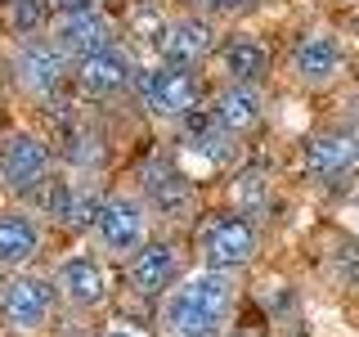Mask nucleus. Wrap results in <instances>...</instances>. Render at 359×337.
I'll return each mask as SVG.
<instances>
[{"label":"nucleus","mask_w":359,"mask_h":337,"mask_svg":"<svg viewBox=\"0 0 359 337\" xmlns=\"http://www.w3.org/2000/svg\"><path fill=\"white\" fill-rule=\"evenodd\" d=\"M144 202L157 220L166 225H194L198 220V189L184 171H162L144 185Z\"/></svg>","instance_id":"obj_19"},{"label":"nucleus","mask_w":359,"mask_h":337,"mask_svg":"<svg viewBox=\"0 0 359 337\" xmlns=\"http://www.w3.org/2000/svg\"><path fill=\"white\" fill-rule=\"evenodd\" d=\"M45 37L63 50L67 63L86 59V54L95 50H108V45H117V22H112L104 9H81V14H54L50 27H45Z\"/></svg>","instance_id":"obj_14"},{"label":"nucleus","mask_w":359,"mask_h":337,"mask_svg":"<svg viewBox=\"0 0 359 337\" xmlns=\"http://www.w3.org/2000/svg\"><path fill=\"white\" fill-rule=\"evenodd\" d=\"M50 176H54V153L36 131H9L0 140V189L9 198L18 202L41 198Z\"/></svg>","instance_id":"obj_7"},{"label":"nucleus","mask_w":359,"mask_h":337,"mask_svg":"<svg viewBox=\"0 0 359 337\" xmlns=\"http://www.w3.org/2000/svg\"><path fill=\"white\" fill-rule=\"evenodd\" d=\"M135 95H140V108L157 121H184L194 117L207 99V86H202L198 67H171V63H153L140 67L135 77Z\"/></svg>","instance_id":"obj_2"},{"label":"nucleus","mask_w":359,"mask_h":337,"mask_svg":"<svg viewBox=\"0 0 359 337\" xmlns=\"http://www.w3.org/2000/svg\"><path fill=\"white\" fill-rule=\"evenodd\" d=\"M45 252V225L41 211L22 207H0V275H18V270H32V261Z\"/></svg>","instance_id":"obj_15"},{"label":"nucleus","mask_w":359,"mask_h":337,"mask_svg":"<svg viewBox=\"0 0 359 337\" xmlns=\"http://www.w3.org/2000/svg\"><path fill=\"white\" fill-rule=\"evenodd\" d=\"M104 207V194L95 189V180L86 176H50V185L41 189V216L63 225L72 234H90L95 230V216Z\"/></svg>","instance_id":"obj_9"},{"label":"nucleus","mask_w":359,"mask_h":337,"mask_svg":"<svg viewBox=\"0 0 359 337\" xmlns=\"http://www.w3.org/2000/svg\"><path fill=\"white\" fill-rule=\"evenodd\" d=\"M0 337H5V333H0Z\"/></svg>","instance_id":"obj_27"},{"label":"nucleus","mask_w":359,"mask_h":337,"mask_svg":"<svg viewBox=\"0 0 359 337\" xmlns=\"http://www.w3.org/2000/svg\"><path fill=\"white\" fill-rule=\"evenodd\" d=\"M54 14H81V9H99V0H50Z\"/></svg>","instance_id":"obj_21"},{"label":"nucleus","mask_w":359,"mask_h":337,"mask_svg":"<svg viewBox=\"0 0 359 337\" xmlns=\"http://www.w3.org/2000/svg\"><path fill=\"white\" fill-rule=\"evenodd\" d=\"M135 77H140V67H135L130 50L121 41L72 63V86L81 90L86 99H117L135 86Z\"/></svg>","instance_id":"obj_12"},{"label":"nucleus","mask_w":359,"mask_h":337,"mask_svg":"<svg viewBox=\"0 0 359 337\" xmlns=\"http://www.w3.org/2000/svg\"><path fill=\"white\" fill-rule=\"evenodd\" d=\"M153 54H157V63H171V67H202L216 54V27H211L207 18H198V14H180V18H166V22H157V32H153Z\"/></svg>","instance_id":"obj_11"},{"label":"nucleus","mask_w":359,"mask_h":337,"mask_svg":"<svg viewBox=\"0 0 359 337\" xmlns=\"http://www.w3.org/2000/svg\"><path fill=\"white\" fill-rule=\"evenodd\" d=\"M355 225H359V216H355Z\"/></svg>","instance_id":"obj_25"},{"label":"nucleus","mask_w":359,"mask_h":337,"mask_svg":"<svg viewBox=\"0 0 359 337\" xmlns=\"http://www.w3.org/2000/svg\"><path fill=\"white\" fill-rule=\"evenodd\" d=\"M54 279V292L59 301L72 315H90V310H104L112 301V275H108V261L99 247H72L63 252L50 270Z\"/></svg>","instance_id":"obj_4"},{"label":"nucleus","mask_w":359,"mask_h":337,"mask_svg":"<svg viewBox=\"0 0 359 337\" xmlns=\"http://www.w3.org/2000/svg\"><path fill=\"white\" fill-rule=\"evenodd\" d=\"M301 166L314 185H332V180H346L359 171V135L355 131H323L306 140V153H301Z\"/></svg>","instance_id":"obj_16"},{"label":"nucleus","mask_w":359,"mask_h":337,"mask_svg":"<svg viewBox=\"0 0 359 337\" xmlns=\"http://www.w3.org/2000/svg\"><path fill=\"white\" fill-rule=\"evenodd\" d=\"M54 9L50 0H5V27L14 32V37H41L45 27H50Z\"/></svg>","instance_id":"obj_20"},{"label":"nucleus","mask_w":359,"mask_h":337,"mask_svg":"<svg viewBox=\"0 0 359 337\" xmlns=\"http://www.w3.org/2000/svg\"><path fill=\"white\" fill-rule=\"evenodd\" d=\"M238 275L216 265L184 270L175 288L157 301V329L162 337H224L238 306Z\"/></svg>","instance_id":"obj_1"},{"label":"nucleus","mask_w":359,"mask_h":337,"mask_svg":"<svg viewBox=\"0 0 359 337\" xmlns=\"http://www.w3.org/2000/svg\"><path fill=\"white\" fill-rule=\"evenodd\" d=\"M99 337H149V333H144V329H135V324H108V329L99 333Z\"/></svg>","instance_id":"obj_22"},{"label":"nucleus","mask_w":359,"mask_h":337,"mask_svg":"<svg viewBox=\"0 0 359 337\" xmlns=\"http://www.w3.org/2000/svg\"><path fill=\"white\" fill-rule=\"evenodd\" d=\"M216 63L224 72V81H243V86H265L274 72V50L252 37V32H229L216 45Z\"/></svg>","instance_id":"obj_17"},{"label":"nucleus","mask_w":359,"mask_h":337,"mask_svg":"<svg viewBox=\"0 0 359 337\" xmlns=\"http://www.w3.org/2000/svg\"><path fill=\"white\" fill-rule=\"evenodd\" d=\"M90 239H95V247L104 256H112V261L135 256L153 239V211H149V202H144V194H104V207H99V216H95Z\"/></svg>","instance_id":"obj_5"},{"label":"nucleus","mask_w":359,"mask_h":337,"mask_svg":"<svg viewBox=\"0 0 359 337\" xmlns=\"http://www.w3.org/2000/svg\"><path fill=\"white\" fill-rule=\"evenodd\" d=\"M224 337H256V333H243V329H229V333H224Z\"/></svg>","instance_id":"obj_24"},{"label":"nucleus","mask_w":359,"mask_h":337,"mask_svg":"<svg viewBox=\"0 0 359 337\" xmlns=\"http://www.w3.org/2000/svg\"><path fill=\"white\" fill-rule=\"evenodd\" d=\"M207 5H211V9H216V14H233V9H238V5H243V0H207Z\"/></svg>","instance_id":"obj_23"},{"label":"nucleus","mask_w":359,"mask_h":337,"mask_svg":"<svg viewBox=\"0 0 359 337\" xmlns=\"http://www.w3.org/2000/svg\"><path fill=\"white\" fill-rule=\"evenodd\" d=\"M351 67V54L337 32H306L287 54V72L306 90H332Z\"/></svg>","instance_id":"obj_10"},{"label":"nucleus","mask_w":359,"mask_h":337,"mask_svg":"<svg viewBox=\"0 0 359 337\" xmlns=\"http://www.w3.org/2000/svg\"><path fill=\"white\" fill-rule=\"evenodd\" d=\"M211 121L224 131V135H252L256 126L265 121V90L261 86H243V81H224L220 95L211 99Z\"/></svg>","instance_id":"obj_18"},{"label":"nucleus","mask_w":359,"mask_h":337,"mask_svg":"<svg viewBox=\"0 0 359 337\" xmlns=\"http://www.w3.org/2000/svg\"><path fill=\"white\" fill-rule=\"evenodd\" d=\"M0 284H5V279H0Z\"/></svg>","instance_id":"obj_26"},{"label":"nucleus","mask_w":359,"mask_h":337,"mask_svg":"<svg viewBox=\"0 0 359 337\" xmlns=\"http://www.w3.org/2000/svg\"><path fill=\"white\" fill-rule=\"evenodd\" d=\"M54 306H59V292L50 275L18 270L0 284V324L9 337H41L54 319Z\"/></svg>","instance_id":"obj_3"},{"label":"nucleus","mask_w":359,"mask_h":337,"mask_svg":"<svg viewBox=\"0 0 359 337\" xmlns=\"http://www.w3.org/2000/svg\"><path fill=\"white\" fill-rule=\"evenodd\" d=\"M180 275H184V261L171 239H149L135 256H126V288L144 301H162Z\"/></svg>","instance_id":"obj_13"},{"label":"nucleus","mask_w":359,"mask_h":337,"mask_svg":"<svg viewBox=\"0 0 359 337\" xmlns=\"http://www.w3.org/2000/svg\"><path fill=\"white\" fill-rule=\"evenodd\" d=\"M198 256H202V265L243 275L261 256V225L247 211H211L198 230Z\"/></svg>","instance_id":"obj_6"},{"label":"nucleus","mask_w":359,"mask_h":337,"mask_svg":"<svg viewBox=\"0 0 359 337\" xmlns=\"http://www.w3.org/2000/svg\"><path fill=\"white\" fill-rule=\"evenodd\" d=\"M9 72H14V86L32 99H50L67 77H72V63L63 59V50L50 37H22L9 50Z\"/></svg>","instance_id":"obj_8"}]
</instances>
